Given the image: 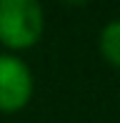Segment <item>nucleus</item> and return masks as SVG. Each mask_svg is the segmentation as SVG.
Segmentation results:
<instances>
[{
  "label": "nucleus",
  "instance_id": "f257e3e1",
  "mask_svg": "<svg viewBox=\"0 0 120 123\" xmlns=\"http://www.w3.org/2000/svg\"><path fill=\"white\" fill-rule=\"evenodd\" d=\"M45 13L38 0H0V43L10 50L33 48L43 38Z\"/></svg>",
  "mask_w": 120,
  "mask_h": 123
},
{
  "label": "nucleus",
  "instance_id": "f03ea898",
  "mask_svg": "<svg viewBox=\"0 0 120 123\" xmlns=\"http://www.w3.org/2000/svg\"><path fill=\"white\" fill-rule=\"evenodd\" d=\"M33 70L15 53H0V111H23L33 98Z\"/></svg>",
  "mask_w": 120,
  "mask_h": 123
},
{
  "label": "nucleus",
  "instance_id": "7ed1b4c3",
  "mask_svg": "<svg viewBox=\"0 0 120 123\" xmlns=\"http://www.w3.org/2000/svg\"><path fill=\"white\" fill-rule=\"evenodd\" d=\"M98 48H100V55L105 58V63H110L113 68H120V18L103 25Z\"/></svg>",
  "mask_w": 120,
  "mask_h": 123
}]
</instances>
